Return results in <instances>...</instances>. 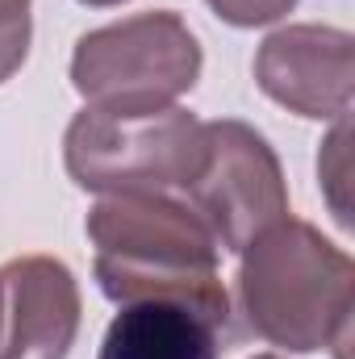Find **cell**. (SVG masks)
<instances>
[{"instance_id":"6da1fadb","label":"cell","mask_w":355,"mask_h":359,"mask_svg":"<svg viewBox=\"0 0 355 359\" xmlns=\"http://www.w3.org/2000/svg\"><path fill=\"white\" fill-rule=\"evenodd\" d=\"M88 238L96 247L92 276L113 305L176 301L230 330V292L217 271L222 247L180 196H100L88 213Z\"/></svg>"},{"instance_id":"7a4b0ae2","label":"cell","mask_w":355,"mask_h":359,"mask_svg":"<svg viewBox=\"0 0 355 359\" xmlns=\"http://www.w3.org/2000/svg\"><path fill=\"white\" fill-rule=\"evenodd\" d=\"M239 255V309L264 343L297 355L335 351V359H347L355 264L343 247L301 217H280Z\"/></svg>"},{"instance_id":"3957f363","label":"cell","mask_w":355,"mask_h":359,"mask_svg":"<svg viewBox=\"0 0 355 359\" xmlns=\"http://www.w3.org/2000/svg\"><path fill=\"white\" fill-rule=\"evenodd\" d=\"M201 42L180 13L155 8L88 29L72 55V84L96 113H159L201 80Z\"/></svg>"},{"instance_id":"277c9868","label":"cell","mask_w":355,"mask_h":359,"mask_svg":"<svg viewBox=\"0 0 355 359\" xmlns=\"http://www.w3.org/2000/svg\"><path fill=\"white\" fill-rule=\"evenodd\" d=\"M205 159V121L188 109L159 113H96L84 109L63 138L67 176L84 192H184Z\"/></svg>"},{"instance_id":"5b68a950","label":"cell","mask_w":355,"mask_h":359,"mask_svg":"<svg viewBox=\"0 0 355 359\" xmlns=\"http://www.w3.org/2000/svg\"><path fill=\"white\" fill-rule=\"evenodd\" d=\"M180 201L201 217L222 251H243L255 234L288 217V184L276 151L247 121H205V159Z\"/></svg>"},{"instance_id":"8992f818","label":"cell","mask_w":355,"mask_h":359,"mask_svg":"<svg viewBox=\"0 0 355 359\" xmlns=\"http://www.w3.org/2000/svg\"><path fill=\"white\" fill-rule=\"evenodd\" d=\"M255 84L297 117L339 121L355 96V38L339 25H284L260 42Z\"/></svg>"},{"instance_id":"52a82bcc","label":"cell","mask_w":355,"mask_h":359,"mask_svg":"<svg viewBox=\"0 0 355 359\" xmlns=\"http://www.w3.org/2000/svg\"><path fill=\"white\" fill-rule=\"evenodd\" d=\"M80 334V284L55 255L0 264V359H67Z\"/></svg>"},{"instance_id":"ba28073f","label":"cell","mask_w":355,"mask_h":359,"mask_svg":"<svg viewBox=\"0 0 355 359\" xmlns=\"http://www.w3.org/2000/svg\"><path fill=\"white\" fill-rule=\"evenodd\" d=\"M230 330L176 301H134L109 322L96 359H222Z\"/></svg>"},{"instance_id":"9c48e42d","label":"cell","mask_w":355,"mask_h":359,"mask_svg":"<svg viewBox=\"0 0 355 359\" xmlns=\"http://www.w3.org/2000/svg\"><path fill=\"white\" fill-rule=\"evenodd\" d=\"M347 142H351V126H347V117H339L335 134L326 138V147L318 155V180H322V188L330 196V209H335V222L339 226H351L347 192H343L347 188V176H351V168H347Z\"/></svg>"},{"instance_id":"30bf717a","label":"cell","mask_w":355,"mask_h":359,"mask_svg":"<svg viewBox=\"0 0 355 359\" xmlns=\"http://www.w3.org/2000/svg\"><path fill=\"white\" fill-rule=\"evenodd\" d=\"M29 0H0V84L13 80V72L29 55Z\"/></svg>"},{"instance_id":"8fae6325","label":"cell","mask_w":355,"mask_h":359,"mask_svg":"<svg viewBox=\"0 0 355 359\" xmlns=\"http://www.w3.org/2000/svg\"><path fill=\"white\" fill-rule=\"evenodd\" d=\"M226 25H239V29H255V25H272L280 21L284 13H293L297 0H205Z\"/></svg>"},{"instance_id":"7c38bea8","label":"cell","mask_w":355,"mask_h":359,"mask_svg":"<svg viewBox=\"0 0 355 359\" xmlns=\"http://www.w3.org/2000/svg\"><path fill=\"white\" fill-rule=\"evenodd\" d=\"M80 4H92V8H109V4H126V0H80Z\"/></svg>"},{"instance_id":"4fadbf2b","label":"cell","mask_w":355,"mask_h":359,"mask_svg":"<svg viewBox=\"0 0 355 359\" xmlns=\"http://www.w3.org/2000/svg\"><path fill=\"white\" fill-rule=\"evenodd\" d=\"M255 359H280V355H255Z\"/></svg>"}]
</instances>
